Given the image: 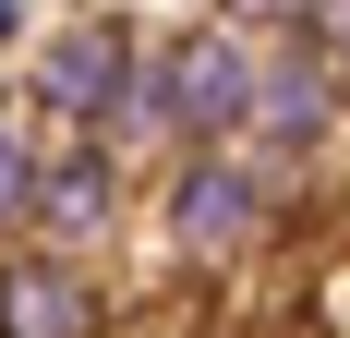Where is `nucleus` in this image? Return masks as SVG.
I'll list each match as a JSON object with an SVG mask.
<instances>
[{
  "label": "nucleus",
  "instance_id": "obj_1",
  "mask_svg": "<svg viewBox=\"0 0 350 338\" xmlns=\"http://www.w3.org/2000/svg\"><path fill=\"white\" fill-rule=\"evenodd\" d=\"M302 194H314V181L266 169L254 145H193V157H170L157 169V254H170V278L242 290V278L302 230Z\"/></svg>",
  "mask_w": 350,
  "mask_h": 338
},
{
  "label": "nucleus",
  "instance_id": "obj_2",
  "mask_svg": "<svg viewBox=\"0 0 350 338\" xmlns=\"http://www.w3.org/2000/svg\"><path fill=\"white\" fill-rule=\"evenodd\" d=\"M145 49H157V36H145L133 12H72V25L36 36V61H25V109L49 121V133L85 145L109 109H121V85L145 73Z\"/></svg>",
  "mask_w": 350,
  "mask_h": 338
},
{
  "label": "nucleus",
  "instance_id": "obj_3",
  "mask_svg": "<svg viewBox=\"0 0 350 338\" xmlns=\"http://www.w3.org/2000/svg\"><path fill=\"white\" fill-rule=\"evenodd\" d=\"M338 133H350V73L314 61L302 36H266V73H254L242 145H254L266 169H290V181H314V169L338 157Z\"/></svg>",
  "mask_w": 350,
  "mask_h": 338
},
{
  "label": "nucleus",
  "instance_id": "obj_4",
  "mask_svg": "<svg viewBox=\"0 0 350 338\" xmlns=\"http://www.w3.org/2000/svg\"><path fill=\"white\" fill-rule=\"evenodd\" d=\"M254 73H266V36L230 25V12L157 36V85H170L181 157H193V145H242V121H254Z\"/></svg>",
  "mask_w": 350,
  "mask_h": 338
},
{
  "label": "nucleus",
  "instance_id": "obj_5",
  "mask_svg": "<svg viewBox=\"0 0 350 338\" xmlns=\"http://www.w3.org/2000/svg\"><path fill=\"white\" fill-rule=\"evenodd\" d=\"M121 302H109L97 254H49V242H0V338H109Z\"/></svg>",
  "mask_w": 350,
  "mask_h": 338
},
{
  "label": "nucleus",
  "instance_id": "obj_6",
  "mask_svg": "<svg viewBox=\"0 0 350 338\" xmlns=\"http://www.w3.org/2000/svg\"><path fill=\"white\" fill-rule=\"evenodd\" d=\"M133 230V169L109 157V145H49V169H36V205H25V242H49V254H109V242Z\"/></svg>",
  "mask_w": 350,
  "mask_h": 338
},
{
  "label": "nucleus",
  "instance_id": "obj_7",
  "mask_svg": "<svg viewBox=\"0 0 350 338\" xmlns=\"http://www.w3.org/2000/svg\"><path fill=\"white\" fill-rule=\"evenodd\" d=\"M49 121L25 109V85H12V109H0V242H25V205H36V169H49Z\"/></svg>",
  "mask_w": 350,
  "mask_h": 338
},
{
  "label": "nucleus",
  "instance_id": "obj_8",
  "mask_svg": "<svg viewBox=\"0 0 350 338\" xmlns=\"http://www.w3.org/2000/svg\"><path fill=\"white\" fill-rule=\"evenodd\" d=\"M278 36H302L314 61H338V73H350V0H302V12H290Z\"/></svg>",
  "mask_w": 350,
  "mask_h": 338
},
{
  "label": "nucleus",
  "instance_id": "obj_9",
  "mask_svg": "<svg viewBox=\"0 0 350 338\" xmlns=\"http://www.w3.org/2000/svg\"><path fill=\"white\" fill-rule=\"evenodd\" d=\"M25 25H36V12H25V0H0V49H25Z\"/></svg>",
  "mask_w": 350,
  "mask_h": 338
},
{
  "label": "nucleus",
  "instance_id": "obj_10",
  "mask_svg": "<svg viewBox=\"0 0 350 338\" xmlns=\"http://www.w3.org/2000/svg\"><path fill=\"white\" fill-rule=\"evenodd\" d=\"M0 109H12V85H0Z\"/></svg>",
  "mask_w": 350,
  "mask_h": 338
}]
</instances>
